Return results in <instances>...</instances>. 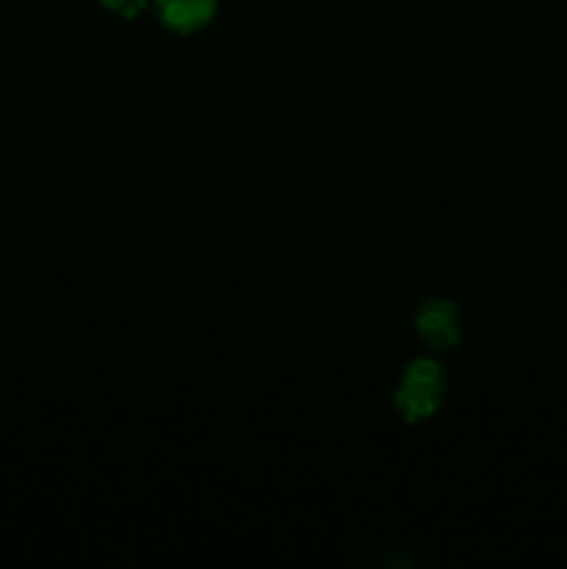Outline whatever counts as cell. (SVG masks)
<instances>
[{"mask_svg":"<svg viewBox=\"0 0 567 569\" xmlns=\"http://www.w3.org/2000/svg\"><path fill=\"white\" fill-rule=\"evenodd\" d=\"M448 398V372L434 359H415L395 389V409L406 422H426Z\"/></svg>","mask_w":567,"mask_h":569,"instance_id":"6da1fadb","label":"cell"},{"mask_svg":"<svg viewBox=\"0 0 567 569\" xmlns=\"http://www.w3.org/2000/svg\"><path fill=\"white\" fill-rule=\"evenodd\" d=\"M415 331L431 350H456L461 342V311L448 298H426L415 311Z\"/></svg>","mask_w":567,"mask_h":569,"instance_id":"7a4b0ae2","label":"cell"},{"mask_svg":"<svg viewBox=\"0 0 567 569\" xmlns=\"http://www.w3.org/2000/svg\"><path fill=\"white\" fill-rule=\"evenodd\" d=\"M217 0H153V11L161 26L172 33H198L217 17Z\"/></svg>","mask_w":567,"mask_h":569,"instance_id":"3957f363","label":"cell"},{"mask_svg":"<svg viewBox=\"0 0 567 569\" xmlns=\"http://www.w3.org/2000/svg\"><path fill=\"white\" fill-rule=\"evenodd\" d=\"M148 3L150 0H100V6H103L106 11L122 17V20H133V17H139L145 9H148Z\"/></svg>","mask_w":567,"mask_h":569,"instance_id":"277c9868","label":"cell"}]
</instances>
